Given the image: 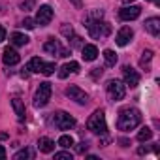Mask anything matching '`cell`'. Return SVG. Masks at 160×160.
I'll use <instances>...</instances> for the list:
<instances>
[{
  "label": "cell",
  "mask_w": 160,
  "mask_h": 160,
  "mask_svg": "<svg viewBox=\"0 0 160 160\" xmlns=\"http://www.w3.org/2000/svg\"><path fill=\"white\" fill-rule=\"evenodd\" d=\"M141 122V113L134 108H126L119 113V119H117V128L122 130V132H130L134 128H138Z\"/></svg>",
  "instance_id": "1"
},
{
  "label": "cell",
  "mask_w": 160,
  "mask_h": 160,
  "mask_svg": "<svg viewBox=\"0 0 160 160\" xmlns=\"http://www.w3.org/2000/svg\"><path fill=\"white\" fill-rule=\"evenodd\" d=\"M85 27L92 38H106L111 32V27L108 23H104L102 19H87L85 17Z\"/></svg>",
  "instance_id": "2"
},
{
  "label": "cell",
  "mask_w": 160,
  "mask_h": 160,
  "mask_svg": "<svg viewBox=\"0 0 160 160\" xmlns=\"http://www.w3.org/2000/svg\"><path fill=\"white\" fill-rule=\"evenodd\" d=\"M87 128H89L91 132H94V134H106V132H108L106 115H104L102 109H96V111L89 117V121H87Z\"/></svg>",
  "instance_id": "3"
},
{
  "label": "cell",
  "mask_w": 160,
  "mask_h": 160,
  "mask_svg": "<svg viewBox=\"0 0 160 160\" xmlns=\"http://www.w3.org/2000/svg\"><path fill=\"white\" fill-rule=\"evenodd\" d=\"M51 83L49 81H43V83H40V87H38V91H36V94H34V108H43L47 102H49V98H51Z\"/></svg>",
  "instance_id": "4"
},
{
  "label": "cell",
  "mask_w": 160,
  "mask_h": 160,
  "mask_svg": "<svg viewBox=\"0 0 160 160\" xmlns=\"http://www.w3.org/2000/svg\"><path fill=\"white\" fill-rule=\"evenodd\" d=\"M108 94L113 102H121L126 94V85L119 79H111V81H108Z\"/></svg>",
  "instance_id": "5"
},
{
  "label": "cell",
  "mask_w": 160,
  "mask_h": 160,
  "mask_svg": "<svg viewBox=\"0 0 160 160\" xmlns=\"http://www.w3.org/2000/svg\"><path fill=\"white\" fill-rule=\"evenodd\" d=\"M53 122H55V126H57L58 130H70V128L75 126V119H73L70 113H66V111H58V113H55Z\"/></svg>",
  "instance_id": "6"
},
{
  "label": "cell",
  "mask_w": 160,
  "mask_h": 160,
  "mask_svg": "<svg viewBox=\"0 0 160 160\" xmlns=\"http://www.w3.org/2000/svg\"><path fill=\"white\" fill-rule=\"evenodd\" d=\"M66 96H68L70 100L77 102V104H81V106H85V104L89 102L87 92H85V91H81L79 87H75V85H70V87L66 89Z\"/></svg>",
  "instance_id": "7"
},
{
  "label": "cell",
  "mask_w": 160,
  "mask_h": 160,
  "mask_svg": "<svg viewBox=\"0 0 160 160\" xmlns=\"http://www.w3.org/2000/svg\"><path fill=\"white\" fill-rule=\"evenodd\" d=\"M51 19H53V8L51 6H40V10H38V13H36V25H40V27H47L49 23H51Z\"/></svg>",
  "instance_id": "8"
},
{
  "label": "cell",
  "mask_w": 160,
  "mask_h": 160,
  "mask_svg": "<svg viewBox=\"0 0 160 160\" xmlns=\"http://www.w3.org/2000/svg\"><path fill=\"white\" fill-rule=\"evenodd\" d=\"M139 13H141V8H139V6H124V8L119 12V17H121L122 21H134V19L139 17Z\"/></svg>",
  "instance_id": "9"
},
{
  "label": "cell",
  "mask_w": 160,
  "mask_h": 160,
  "mask_svg": "<svg viewBox=\"0 0 160 160\" xmlns=\"http://www.w3.org/2000/svg\"><path fill=\"white\" fill-rule=\"evenodd\" d=\"M132 36H134L132 28H130V27H122V28L117 32V38H115V42H117V45L124 47V45H128V43H130Z\"/></svg>",
  "instance_id": "10"
},
{
  "label": "cell",
  "mask_w": 160,
  "mask_h": 160,
  "mask_svg": "<svg viewBox=\"0 0 160 160\" xmlns=\"http://www.w3.org/2000/svg\"><path fill=\"white\" fill-rule=\"evenodd\" d=\"M124 83L126 85H130V87H138L139 85V73L134 70V68H130V66H124Z\"/></svg>",
  "instance_id": "11"
},
{
  "label": "cell",
  "mask_w": 160,
  "mask_h": 160,
  "mask_svg": "<svg viewBox=\"0 0 160 160\" xmlns=\"http://www.w3.org/2000/svg\"><path fill=\"white\" fill-rule=\"evenodd\" d=\"M2 60H4L6 66H15V64H19L21 57H19V53H17L15 49L6 47V49H4V55H2Z\"/></svg>",
  "instance_id": "12"
},
{
  "label": "cell",
  "mask_w": 160,
  "mask_h": 160,
  "mask_svg": "<svg viewBox=\"0 0 160 160\" xmlns=\"http://www.w3.org/2000/svg\"><path fill=\"white\" fill-rule=\"evenodd\" d=\"M77 72H79V64H77L75 60H70V62H66V64L60 68L58 77H60V79H64V77H68L70 73H77Z\"/></svg>",
  "instance_id": "13"
},
{
  "label": "cell",
  "mask_w": 160,
  "mask_h": 160,
  "mask_svg": "<svg viewBox=\"0 0 160 160\" xmlns=\"http://www.w3.org/2000/svg\"><path fill=\"white\" fill-rule=\"evenodd\" d=\"M145 30L151 34V36H158L160 32V19L158 17H151L145 21Z\"/></svg>",
  "instance_id": "14"
},
{
  "label": "cell",
  "mask_w": 160,
  "mask_h": 160,
  "mask_svg": "<svg viewBox=\"0 0 160 160\" xmlns=\"http://www.w3.org/2000/svg\"><path fill=\"white\" fill-rule=\"evenodd\" d=\"M43 51H45V53H51V55H58V57H60L62 47H60V43H58L55 38H51V40H47V42L43 43Z\"/></svg>",
  "instance_id": "15"
},
{
  "label": "cell",
  "mask_w": 160,
  "mask_h": 160,
  "mask_svg": "<svg viewBox=\"0 0 160 160\" xmlns=\"http://www.w3.org/2000/svg\"><path fill=\"white\" fill-rule=\"evenodd\" d=\"M81 57L85 58V60H89V62H92L96 57H98V49H96V45H92V43H87V45H83L81 47Z\"/></svg>",
  "instance_id": "16"
},
{
  "label": "cell",
  "mask_w": 160,
  "mask_h": 160,
  "mask_svg": "<svg viewBox=\"0 0 160 160\" xmlns=\"http://www.w3.org/2000/svg\"><path fill=\"white\" fill-rule=\"evenodd\" d=\"M38 149H40L42 152H53V151H55V141L49 139V138H40Z\"/></svg>",
  "instance_id": "17"
},
{
  "label": "cell",
  "mask_w": 160,
  "mask_h": 160,
  "mask_svg": "<svg viewBox=\"0 0 160 160\" xmlns=\"http://www.w3.org/2000/svg\"><path fill=\"white\" fill-rule=\"evenodd\" d=\"M28 36H25V34H21V32H13L12 36H10V42L13 43V45H17V47H21V45H27L28 43Z\"/></svg>",
  "instance_id": "18"
},
{
  "label": "cell",
  "mask_w": 160,
  "mask_h": 160,
  "mask_svg": "<svg viewBox=\"0 0 160 160\" xmlns=\"http://www.w3.org/2000/svg\"><path fill=\"white\" fill-rule=\"evenodd\" d=\"M12 106H13V109H15L17 119H19V121H25V104H23L19 98H13V100H12Z\"/></svg>",
  "instance_id": "19"
},
{
  "label": "cell",
  "mask_w": 160,
  "mask_h": 160,
  "mask_svg": "<svg viewBox=\"0 0 160 160\" xmlns=\"http://www.w3.org/2000/svg\"><path fill=\"white\" fill-rule=\"evenodd\" d=\"M42 66H43V60L40 58V57H34V58H30L28 60V64H27V70H30V72H42Z\"/></svg>",
  "instance_id": "20"
},
{
  "label": "cell",
  "mask_w": 160,
  "mask_h": 160,
  "mask_svg": "<svg viewBox=\"0 0 160 160\" xmlns=\"http://www.w3.org/2000/svg\"><path fill=\"white\" fill-rule=\"evenodd\" d=\"M104 58H106V64H108V66H115V64H117V55H115L111 49H106V51H104Z\"/></svg>",
  "instance_id": "21"
},
{
  "label": "cell",
  "mask_w": 160,
  "mask_h": 160,
  "mask_svg": "<svg viewBox=\"0 0 160 160\" xmlns=\"http://www.w3.org/2000/svg\"><path fill=\"white\" fill-rule=\"evenodd\" d=\"M57 143H58L60 147H64V149H70V147L73 145V138L64 134V136H60V138H58V141H57Z\"/></svg>",
  "instance_id": "22"
},
{
  "label": "cell",
  "mask_w": 160,
  "mask_h": 160,
  "mask_svg": "<svg viewBox=\"0 0 160 160\" xmlns=\"http://www.w3.org/2000/svg\"><path fill=\"white\" fill-rule=\"evenodd\" d=\"M151 58H152V51H143V55H141V58H139V66L141 68H147L149 66V62H151Z\"/></svg>",
  "instance_id": "23"
},
{
  "label": "cell",
  "mask_w": 160,
  "mask_h": 160,
  "mask_svg": "<svg viewBox=\"0 0 160 160\" xmlns=\"http://www.w3.org/2000/svg\"><path fill=\"white\" fill-rule=\"evenodd\" d=\"M152 138V130L151 128H141L138 134V141H149Z\"/></svg>",
  "instance_id": "24"
},
{
  "label": "cell",
  "mask_w": 160,
  "mask_h": 160,
  "mask_svg": "<svg viewBox=\"0 0 160 160\" xmlns=\"http://www.w3.org/2000/svg\"><path fill=\"white\" fill-rule=\"evenodd\" d=\"M55 70H57V68H55V62H47V64L43 62L40 73H43V75H51V73H55Z\"/></svg>",
  "instance_id": "25"
},
{
  "label": "cell",
  "mask_w": 160,
  "mask_h": 160,
  "mask_svg": "<svg viewBox=\"0 0 160 160\" xmlns=\"http://www.w3.org/2000/svg\"><path fill=\"white\" fill-rule=\"evenodd\" d=\"M34 156V152L30 151V149H23V151H19V152H15V160H23V158H32Z\"/></svg>",
  "instance_id": "26"
},
{
  "label": "cell",
  "mask_w": 160,
  "mask_h": 160,
  "mask_svg": "<svg viewBox=\"0 0 160 160\" xmlns=\"http://www.w3.org/2000/svg\"><path fill=\"white\" fill-rule=\"evenodd\" d=\"M55 160H72V152H68V151L55 152Z\"/></svg>",
  "instance_id": "27"
},
{
  "label": "cell",
  "mask_w": 160,
  "mask_h": 160,
  "mask_svg": "<svg viewBox=\"0 0 160 160\" xmlns=\"http://www.w3.org/2000/svg\"><path fill=\"white\" fill-rule=\"evenodd\" d=\"M21 27H25V28H28V30H32V28L36 27V21H34V19H30V17H25V21L21 23Z\"/></svg>",
  "instance_id": "28"
},
{
  "label": "cell",
  "mask_w": 160,
  "mask_h": 160,
  "mask_svg": "<svg viewBox=\"0 0 160 160\" xmlns=\"http://www.w3.org/2000/svg\"><path fill=\"white\" fill-rule=\"evenodd\" d=\"M19 8H21V10H25V12H28L30 8H34V0H27V2H21V4H19Z\"/></svg>",
  "instance_id": "29"
},
{
  "label": "cell",
  "mask_w": 160,
  "mask_h": 160,
  "mask_svg": "<svg viewBox=\"0 0 160 160\" xmlns=\"http://www.w3.org/2000/svg\"><path fill=\"white\" fill-rule=\"evenodd\" d=\"M60 32H62L64 36H68V38H70V36H73V28H72V27H68V25H64V27L60 28Z\"/></svg>",
  "instance_id": "30"
},
{
  "label": "cell",
  "mask_w": 160,
  "mask_h": 160,
  "mask_svg": "<svg viewBox=\"0 0 160 160\" xmlns=\"http://www.w3.org/2000/svg\"><path fill=\"white\" fill-rule=\"evenodd\" d=\"M87 147H89V145H87L85 141H81V143L75 147V151H77V152H85V151H87Z\"/></svg>",
  "instance_id": "31"
},
{
  "label": "cell",
  "mask_w": 160,
  "mask_h": 160,
  "mask_svg": "<svg viewBox=\"0 0 160 160\" xmlns=\"http://www.w3.org/2000/svg\"><path fill=\"white\" fill-rule=\"evenodd\" d=\"M6 40V28L2 27V25H0V43H2Z\"/></svg>",
  "instance_id": "32"
},
{
  "label": "cell",
  "mask_w": 160,
  "mask_h": 160,
  "mask_svg": "<svg viewBox=\"0 0 160 160\" xmlns=\"http://www.w3.org/2000/svg\"><path fill=\"white\" fill-rule=\"evenodd\" d=\"M102 72H104L102 68H94V70H92V77H94V79H96V77H100V75H102Z\"/></svg>",
  "instance_id": "33"
},
{
  "label": "cell",
  "mask_w": 160,
  "mask_h": 160,
  "mask_svg": "<svg viewBox=\"0 0 160 160\" xmlns=\"http://www.w3.org/2000/svg\"><path fill=\"white\" fill-rule=\"evenodd\" d=\"M72 45H73V47H77V45H81V38H77V36H73V38H72Z\"/></svg>",
  "instance_id": "34"
},
{
  "label": "cell",
  "mask_w": 160,
  "mask_h": 160,
  "mask_svg": "<svg viewBox=\"0 0 160 160\" xmlns=\"http://www.w3.org/2000/svg\"><path fill=\"white\" fill-rule=\"evenodd\" d=\"M4 158H6V149L0 145V160H4Z\"/></svg>",
  "instance_id": "35"
},
{
  "label": "cell",
  "mask_w": 160,
  "mask_h": 160,
  "mask_svg": "<svg viewBox=\"0 0 160 160\" xmlns=\"http://www.w3.org/2000/svg\"><path fill=\"white\" fill-rule=\"evenodd\" d=\"M70 2H72L75 8H81V6H83V4H81V0H70Z\"/></svg>",
  "instance_id": "36"
},
{
  "label": "cell",
  "mask_w": 160,
  "mask_h": 160,
  "mask_svg": "<svg viewBox=\"0 0 160 160\" xmlns=\"http://www.w3.org/2000/svg\"><path fill=\"white\" fill-rule=\"evenodd\" d=\"M145 152H147V149H145V147H139V149H138V154H145Z\"/></svg>",
  "instance_id": "37"
},
{
  "label": "cell",
  "mask_w": 160,
  "mask_h": 160,
  "mask_svg": "<svg viewBox=\"0 0 160 160\" xmlns=\"http://www.w3.org/2000/svg\"><path fill=\"white\" fill-rule=\"evenodd\" d=\"M132 2H134V0H122V4H124V6H128V4H132Z\"/></svg>",
  "instance_id": "38"
},
{
  "label": "cell",
  "mask_w": 160,
  "mask_h": 160,
  "mask_svg": "<svg viewBox=\"0 0 160 160\" xmlns=\"http://www.w3.org/2000/svg\"><path fill=\"white\" fill-rule=\"evenodd\" d=\"M154 2H156V4H158V0H154Z\"/></svg>",
  "instance_id": "39"
}]
</instances>
